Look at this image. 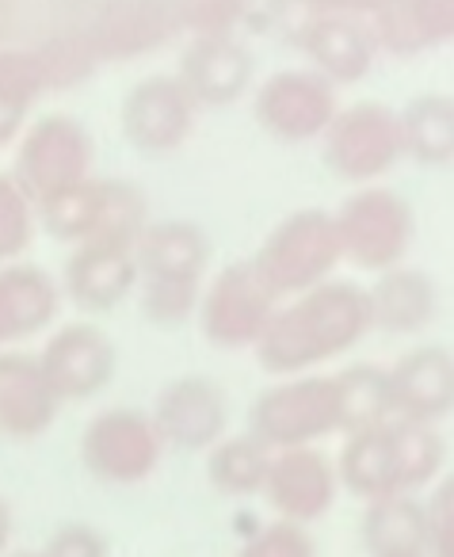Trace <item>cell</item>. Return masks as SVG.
I'll return each instance as SVG.
<instances>
[{"mask_svg":"<svg viewBox=\"0 0 454 557\" xmlns=\"http://www.w3.org/2000/svg\"><path fill=\"white\" fill-rule=\"evenodd\" d=\"M275 310L279 298L263 287L253 260H233L210 283H203L199 313L195 318H199V329L210 348L245 351L260 344Z\"/></svg>","mask_w":454,"mask_h":557,"instance_id":"cell-9","label":"cell"},{"mask_svg":"<svg viewBox=\"0 0 454 557\" xmlns=\"http://www.w3.org/2000/svg\"><path fill=\"white\" fill-rule=\"evenodd\" d=\"M58 394L32 351H0V435L4 440H39L58 420Z\"/></svg>","mask_w":454,"mask_h":557,"instance_id":"cell-20","label":"cell"},{"mask_svg":"<svg viewBox=\"0 0 454 557\" xmlns=\"http://www.w3.org/2000/svg\"><path fill=\"white\" fill-rule=\"evenodd\" d=\"M47 96V77L32 47H0V146L27 131V115Z\"/></svg>","mask_w":454,"mask_h":557,"instance_id":"cell-30","label":"cell"},{"mask_svg":"<svg viewBox=\"0 0 454 557\" xmlns=\"http://www.w3.org/2000/svg\"><path fill=\"white\" fill-rule=\"evenodd\" d=\"M134 260H138V278L203 283L210 268V237L187 218H157L142 230Z\"/></svg>","mask_w":454,"mask_h":557,"instance_id":"cell-23","label":"cell"},{"mask_svg":"<svg viewBox=\"0 0 454 557\" xmlns=\"http://www.w3.org/2000/svg\"><path fill=\"white\" fill-rule=\"evenodd\" d=\"M428 511V557H454V473L435 481Z\"/></svg>","mask_w":454,"mask_h":557,"instance_id":"cell-35","label":"cell"},{"mask_svg":"<svg viewBox=\"0 0 454 557\" xmlns=\"http://www.w3.org/2000/svg\"><path fill=\"white\" fill-rule=\"evenodd\" d=\"M138 298L146 321L161 329L184 325L192 313H199L203 283H161V278H138Z\"/></svg>","mask_w":454,"mask_h":557,"instance_id":"cell-33","label":"cell"},{"mask_svg":"<svg viewBox=\"0 0 454 557\" xmlns=\"http://www.w3.org/2000/svg\"><path fill=\"white\" fill-rule=\"evenodd\" d=\"M332 394H336L340 435L367 432V428H382L393 420L385 367H375V363L344 367V371L332 374Z\"/></svg>","mask_w":454,"mask_h":557,"instance_id":"cell-28","label":"cell"},{"mask_svg":"<svg viewBox=\"0 0 454 557\" xmlns=\"http://www.w3.org/2000/svg\"><path fill=\"white\" fill-rule=\"evenodd\" d=\"M321 157L329 172L344 184L370 187L405 157L401 119L378 100H355L336 111L321 134Z\"/></svg>","mask_w":454,"mask_h":557,"instance_id":"cell-7","label":"cell"},{"mask_svg":"<svg viewBox=\"0 0 454 557\" xmlns=\"http://www.w3.org/2000/svg\"><path fill=\"white\" fill-rule=\"evenodd\" d=\"M62 310V287L39 263H9L0 268V351L50 329Z\"/></svg>","mask_w":454,"mask_h":557,"instance_id":"cell-24","label":"cell"},{"mask_svg":"<svg viewBox=\"0 0 454 557\" xmlns=\"http://www.w3.org/2000/svg\"><path fill=\"white\" fill-rule=\"evenodd\" d=\"M405 157L424 169H443L454 161V96L420 92L397 111Z\"/></svg>","mask_w":454,"mask_h":557,"instance_id":"cell-27","label":"cell"},{"mask_svg":"<svg viewBox=\"0 0 454 557\" xmlns=\"http://www.w3.org/2000/svg\"><path fill=\"white\" fill-rule=\"evenodd\" d=\"M393 443H397V462H401V488L416 496V488H428L439 481V470L446 462V443L439 428L413 424V420H390Z\"/></svg>","mask_w":454,"mask_h":557,"instance_id":"cell-31","label":"cell"},{"mask_svg":"<svg viewBox=\"0 0 454 557\" xmlns=\"http://www.w3.org/2000/svg\"><path fill=\"white\" fill-rule=\"evenodd\" d=\"M378 54L416 58L454 42V0H390L367 9Z\"/></svg>","mask_w":454,"mask_h":557,"instance_id":"cell-22","label":"cell"},{"mask_svg":"<svg viewBox=\"0 0 454 557\" xmlns=\"http://www.w3.org/2000/svg\"><path fill=\"white\" fill-rule=\"evenodd\" d=\"M9 542H12V508L0 500V557L9 554Z\"/></svg>","mask_w":454,"mask_h":557,"instance_id":"cell-38","label":"cell"},{"mask_svg":"<svg viewBox=\"0 0 454 557\" xmlns=\"http://www.w3.org/2000/svg\"><path fill=\"white\" fill-rule=\"evenodd\" d=\"M332 222H336L344 263L370 271V275L401 268L408 248H413V233H416L413 207L393 187L382 184L355 187L340 202V210H332Z\"/></svg>","mask_w":454,"mask_h":557,"instance_id":"cell-4","label":"cell"},{"mask_svg":"<svg viewBox=\"0 0 454 557\" xmlns=\"http://www.w3.org/2000/svg\"><path fill=\"white\" fill-rule=\"evenodd\" d=\"M340 111L336 85L314 73L309 65H291L263 77L253 92V115L263 134L286 146H302L329 131Z\"/></svg>","mask_w":454,"mask_h":557,"instance_id":"cell-10","label":"cell"},{"mask_svg":"<svg viewBox=\"0 0 454 557\" xmlns=\"http://www.w3.org/2000/svg\"><path fill=\"white\" fill-rule=\"evenodd\" d=\"M138 240H88L65 256V271L58 278L62 298H70L85 313H111L138 290Z\"/></svg>","mask_w":454,"mask_h":557,"instance_id":"cell-16","label":"cell"},{"mask_svg":"<svg viewBox=\"0 0 454 557\" xmlns=\"http://www.w3.org/2000/svg\"><path fill=\"white\" fill-rule=\"evenodd\" d=\"M363 546L370 557H428V511L416 496H385L363 511Z\"/></svg>","mask_w":454,"mask_h":557,"instance_id":"cell-26","label":"cell"},{"mask_svg":"<svg viewBox=\"0 0 454 557\" xmlns=\"http://www.w3.org/2000/svg\"><path fill=\"white\" fill-rule=\"evenodd\" d=\"M88 50L96 62H126L161 50L180 35L176 4H103L88 20H81Z\"/></svg>","mask_w":454,"mask_h":557,"instance_id":"cell-19","label":"cell"},{"mask_svg":"<svg viewBox=\"0 0 454 557\" xmlns=\"http://www.w3.org/2000/svg\"><path fill=\"white\" fill-rule=\"evenodd\" d=\"M298 47L309 58V70L321 73L329 85H355L378 62V42L370 32L367 9H309L298 27Z\"/></svg>","mask_w":454,"mask_h":557,"instance_id":"cell-12","label":"cell"},{"mask_svg":"<svg viewBox=\"0 0 454 557\" xmlns=\"http://www.w3.org/2000/svg\"><path fill=\"white\" fill-rule=\"evenodd\" d=\"M248 432L271 450L317 447L324 435L340 432L332 374H294L260 389L248 409Z\"/></svg>","mask_w":454,"mask_h":557,"instance_id":"cell-6","label":"cell"},{"mask_svg":"<svg viewBox=\"0 0 454 557\" xmlns=\"http://www.w3.org/2000/svg\"><path fill=\"white\" fill-rule=\"evenodd\" d=\"M42 374H47L50 389L58 394V401H88L100 389H108V382L115 379L119 351L111 344V336L93 321H70L58 325L47 336L39 351Z\"/></svg>","mask_w":454,"mask_h":557,"instance_id":"cell-13","label":"cell"},{"mask_svg":"<svg viewBox=\"0 0 454 557\" xmlns=\"http://www.w3.org/2000/svg\"><path fill=\"white\" fill-rule=\"evenodd\" d=\"M237 557H317V546L306 527L271 519L260 531H253V539H245Z\"/></svg>","mask_w":454,"mask_h":557,"instance_id":"cell-34","label":"cell"},{"mask_svg":"<svg viewBox=\"0 0 454 557\" xmlns=\"http://www.w3.org/2000/svg\"><path fill=\"white\" fill-rule=\"evenodd\" d=\"M164 440L154 417L131 405L96 412L81 432V466L103 485H142L161 470Z\"/></svg>","mask_w":454,"mask_h":557,"instance_id":"cell-8","label":"cell"},{"mask_svg":"<svg viewBox=\"0 0 454 557\" xmlns=\"http://www.w3.org/2000/svg\"><path fill=\"white\" fill-rule=\"evenodd\" d=\"M340 493L336 462L321 447L275 450L271 473L263 481V500L283 523H298L309 531L321 516H329Z\"/></svg>","mask_w":454,"mask_h":557,"instance_id":"cell-15","label":"cell"},{"mask_svg":"<svg viewBox=\"0 0 454 557\" xmlns=\"http://www.w3.org/2000/svg\"><path fill=\"white\" fill-rule=\"evenodd\" d=\"M149 417H154L164 447L210 450L225 440L230 401H225V389L207 374H180L157 394Z\"/></svg>","mask_w":454,"mask_h":557,"instance_id":"cell-14","label":"cell"},{"mask_svg":"<svg viewBox=\"0 0 454 557\" xmlns=\"http://www.w3.org/2000/svg\"><path fill=\"white\" fill-rule=\"evenodd\" d=\"M363 336H370L367 290L352 278H329L309 295L279 302L268 333L253 351L268 374L294 379L347 356Z\"/></svg>","mask_w":454,"mask_h":557,"instance_id":"cell-1","label":"cell"},{"mask_svg":"<svg viewBox=\"0 0 454 557\" xmlns=\"http://www.w3.org/2000/svg\"><path fill=\"white\" fill-rule=\"evenodd\" d=\"M42 557H111V542L100 527L93 523H62L42 546Z\"/></svg>","mask_w":454,"mask_h":557,"instance_id":"cell-37","label":"cell"},{"mask_svg":"<svg viewBox=\"0 0 454 557\" xmlns=\"http://www.w3.org/2000/svg\"><path fill=\"white\" fill-rule=\"evenodd\" d=\"M39 225L54 240L65 245H88V240H138L154 218L149 199L138 184L111 176H88L65 191L50 195L35 207Z\"/></svg>","mask_w":454,"mask_h":557,"instance_id":"cell-3","label":"cell"},{"mask_svg":"<svg viewBox=\"0 0 454 557\" xmlns=\"http://www.w3.org/2000/svg\"><path fill=\"white\" fill-rule=\"evenodd\" d=\"M253 50L237 35H199L187 39L172 77L184 85L195 108H230L253 85Z\"/></svg>","mask_w":454,"mask_h":557,"instance_id":"cell-17","label":"cell"},{"mask_svg":"<svg viewBox=\"0 0 454 557\" xmlns=\"http://www.w3.org/2000/svg\"><path fill=\"white\" fill-rule=\"evenodd\" d=\"M93 164L96 141L85 131V123L73 115H62V111H50V115H39L35 123H27V131L20 134L9 172L20 184V191L39 207L50 195L93 176Z\"/></svg>","mask_w":454,"mask_h":557,"instance_id":"cell-5","label":"cell"},{"mask_svg":"<svg viewBox=\"0 0 454 557\" xmlns=\"http://www.w3.org/2000/svg\"><path fill=\"white\" fill-rule=\"evenodd\" d=\"M195 100L172 73L142 77L119 103V131L142 157H172L195 134Z\"/></svg>","mask_w":454,"mask_h":557,"instance_id":"cell-11","label":"cell"},{"mask_svg":"<svg viewBox=\"0 0 454 557\" xmlns=\"http://www.w3.org/2000/svg\"><path fill=\"white\" fill-rule=\"evenodd\" d=\"M4 557H42V549H9Z\"/></svg>","mask_w":454,"mask_h":557,"instance_id":"cell-39","label":"cell"},{"mask_svg":"<svg viewBox=\"0 0 454 557\" xmlns=\"http://www.w3.org/2000/svg\"><path fill=\"white\" fill-rule=\"evenodd\" d=\"M275 450L253 432L225 435L218 447L207 450V481L222 496H256L263 493V481L271 473Z\"/></svg>","mask_w":454,"mask_h":557,"instance_id":"cell-29","label":"cell"},{"mask_svg":"<svg viewBox=\"0 0 454 557\" xmlns=\"http://www.w3.org/2000/svg\"><path fill=\"white\" fill-rule=\"evenodd\" d=\"M176 20H180V32H187L192 39H199V35H237L245 9L203 0V4H176Z\"/></svg>","mask_w":454,"mask_h":557,"instance_id":"cell-36","label":"cell"},{"mask_svg":"<svg viewBox=\"0 0 454 557\" xmlns=\"http://www.w3.org/2000/svg\"><path fill=\"white\" fill-rule=\"evenodd\" d=\"M35 230H39L35 202L20 191L12 172H0V268L20 263V256L32 248Z\"/></svg>","mask_w":454,"mask_h":557,"instance_id":"cell-32","label":"cell"},{"mask_svg":"<svg viewBox=\"0 0 454 557\" xmlns=\"http://www.w3.org/2000/svg\"><path fill=\"white\" fill-rule=\"evenodd\" d=\"M367 290L370 333L385 336H416L439 318V287L435 278L420 268H390L375 275Z\"/></svg>","mask_w":454,"mask_h":557,"instance_id":"cell-21","label":"cell"},{"mask_svg":"<svg viewBox=\"0 0 454 557\" xmlns=\"http://www.w3.org/2000/svg\"><path fill=\"white\" fill-rule=\"evenodd\" d=\"M332 462H336L340 488L359 496L363 504H375V500H385V496L405 493V488H401L397 443H393L390 424L344 435L340 458H332Z\"/></svg>","mask_w":454,"mask_h":557,"instance_id":"cell-25","label":"cell"},{"mask_svg":"<svg viewBox=\"0 0 454 557\" xmlns=\"http://www.w3.org/2000/svg\"><path fill=\"white\" fill-rule=\"evenodd\" d=\"M390 379L393 420L435 428L454 412V351L443 344H416L393 367H385Z\"/></svg>","mask_w":454,"mask_h":557,"instance_id":"cell-18","label":"cell"},{"mask_svg":"<svg viewBox=\"0 0 454 557\" xmlns=\"http://www.w3.org/2000/svg\"><path fill=\"white\" fill-rule=\"evenodd\" d=\"M248 260L279 302H291L298 295H309L314 287H324L344 263L332 210H291L283 222L271 225L268 237Z\"/></svg>","mask_w":454,"mask_h":557,"instance_id":"cell-2","label":"cell"}]
</instances>
